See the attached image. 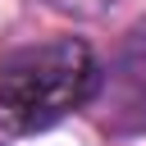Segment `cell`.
I'll use <instances>...</instances> for the list:
<instances>
[{
  "label": "cell",
  "mask_w": 146,
  "mask_h": 146,
  "mask_svg": "<svg viewBox=\"0 0 146 146\" xmlns=\"http://www.w3.org/2000/svg\"><path fill=\"white\" fill-rule=\"evenodd\" d=\"M100 87L91 50L73 36L23 46L0 64V128L14 137L46 132L64 114L82 110Z\"/></svg>",
  "instance_id": "6da1fadb"
},
{
  "label": "cell",
  "mask_w": 146,
  "mask_h": 146,
  "mask_svg": "<svg viewBox=\"0 0 146 146\" xmlns=\"http://www.w3.org/2000/svg\"><path fill=\"white\" fill-rule=\"evenodd\" d=\"M46 5H55L64 14H78V18H100L105 5H114V0H46Z\"/></svg>",
  "instance_id": "3957f363"
},
{
  "label": "cell",
  "mask_w": 146,
  "mask_h": 146,
  "mask_svg": "<svg viewBox=\"0 0 146 146\" xmlns=\"http://www.w3.org/2000/svg\"><path fill=\"white\" fill-rule=\"evenodd\" d=\"M123 82L132 87V96L137 100H146V23L128 36V50H123Z\"/></svg>",
  "instance_id": "7a4b0ae2"
}]
</instances>
